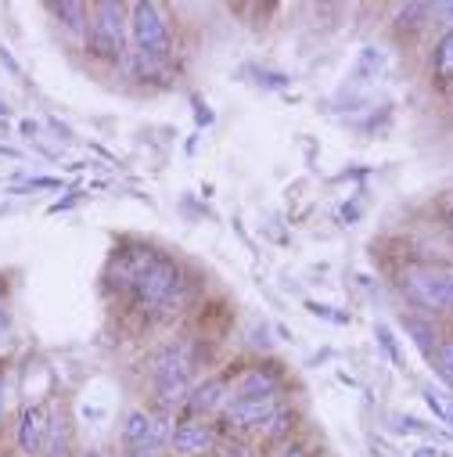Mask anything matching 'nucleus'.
Instances as JSON below:
<instances>
[{
	"mask_svg": "<svg viewBox=\"0 0 453 457\" xmlns=\"http://www.w3.org/2000/svg\"><path fill=\"white\" fill-rule=\"evenodd\" d=\"M130 285H134V299L137 306L152 310V313H173L184 299V278H180V267L166 256H141L134 274H130Z\"/></svg>",
	"mask_w": 453,
	"mask_h": 457,
	"instance_id": "f257e3e1",
	"label": "nucleus"
},
{
	"mask_svg": "<svg viewBox=\"0 0 453 457\" xmlns=\"http://www.w3.org/2000/svg\"><path fill=\"white\" fill-rule=\"evenodd\" d=\"M191 371H194V350L187 346V342H173V346H166L155 357L152 378H155V389H159V403L166 411L187 400V393H191Z\"/></svg>",
	"mask_w": 453,
	"mask_h": 457,
	"instance_id": "f03ea898",
	"label": "nucleus"
},
{
	"mask_svg": "<svg viewBox=\"0 0 453 457\" xmlns=\"http://www.w3.org/2000/svg\"><path fill=\"white\" fill-rule=\"evenodd\" d=\"M127 8L123 4H111V0H104V4H94L90 8V37H86V47L97 62H123L127 54Z\"/></svg>",
	"mask_w": 453,
	"mask_h": 457,
	"instance_id": "7ed1b4c3",
	"label": "nucleus"
},
{
	"mask_svg": "<svg viewBox=\"0 0 453 457\" xmlns=\"http://www.w3.org/2000/svg\"><path fill=\"white\" fill-rule=\"evenodd\" d=\"M130 37L137 47V58L144 62H166L169 54V26L159 4H134L130 8Z\"/></svg>",
	"mask_w": 453,
	"mask_h": 457,
	"instance_id": "20e7f679",
	"label": "nucleus"
},
{
	"mask_svg": "<svg viewBox=\"0 0 453 457\" xmlns=\"http://www.w3.org/2000/svg\"><path fill=\"white\" fill-rule=\"evenodd\" d=\"M281 414V400L274 396H256V400H231L223 407V418L235 428H267Z\"/></svg>",
	"mask_w": 453,
	"mask_h": 457,
	"instance_id": "39448f33",
	"label": "nucleus"
},
{
	"mask_svg": "<svg viewBox=\"0 0 453 457\" xmlns=\"http://www.w3.org/2000/svg\"><path fill=\"white\" fill-rule=\"evenodd\" d=\"M166 439H169V428H166L162 418H152V414H144V411H130V414L123 418V443H127L130 450H148V453H155Z\"/></svg>",
	"mask_w": 453,
	"mask_h": 457,
	"instance_id": "423d86ee",
	"label": "nucleus"
},
{
	"mask_svg": "<svg viewBox=\"0 0 453 457\" xmlns=\"http://www.w3.org/2000/svg\"><path fill=\"white\" fill-rule=\"evenodd\" d=\"M403 285L424 310H446V274L442 270H414V274H407Z\"/></svg>",
	"mask_w": 453,
	"mask_h": 457,
	"instance_id": "0eeeda50",
	"label": "nucleus"
},
{
	"mask_svg": "<svg viewBox=\"0 0 453 457\" xmlns=\"http://www.w3.org/2000/svg\"><path fill=\"white\" fill-rule=\"evenodd\" d=\"M47 436H51L47 411H44V407H26V411L19 414V446H22V453L40 457L44 446H47Z\"/></svg>",
	"mask_w": 453,
	"mask_h": 457,
	"instance_id": "6e6552de",
	"label": "nucleus"
},
{
	"mask_svg": "<svg viewBox=\"0 0 453 457\" xmlns=\"http://www.w3.org/2000/svg\"><path fill=\"white\" fill-rule=\"evenodd\" d=\"M184 403H187L191 414H212V411H223L226 403H231V389H226L223 378H209V382L194 386Z\"/></svg>",
	"mask_w": 453,
	"mask_h": 457,
	"instance_id": "1a4fd4ad",
	"label": "nucleus"
},
{
	"mask_svg": "<svg viewBox=\"0 0 453 457\" xmlns=\"http://www.w3.org/2000/svg\"><path fill=\"white\" fill-rule=\"evenodd\" d=\"M169 446H173L177 453H187V457H194V453H205V450L212 446V432H209L205 425L184 421V425H177V428L169 432Z\"/></svg>",
	"mask_w": 453,
	"mask_h": 457,
	"instance_id": "9d476101",
	"label": "nucleus"
},
{
	"mask_svg": "<svg viewBox=\"0 0 453 457\" xmlns=\"http://www.w3.org/2000/svg\"><path fill=\"white\" fill-rule=\"evenodd\" d=\"M277 393V375L263 371V368H252L242 375L238 389H235V400H256V396H274Z\"/></svg>",
	"mask_w": 453,
	"mask_h": 457,
	"instance_id": "9b49d317",
	"label": "nucleus"
},
{
	"mask_svg": "<svg viewBox=\"0 0 453 457\" xmlns=\"http://www.w3.org/2000/svg\"><path fill=\"white\" fill-rule=\"evenodd\" d=\"M47 12H51L69 33H83V29L90 26V8L79 4V0H62V4H51Z\"/></svg>",
	"mask_w": 453,
	"mask_h": 457,
	"instance_id": "f8f14e48",
	"label": "nucleus"
},
{
	"mask_svg": "<svg viewBox=\"0 0 453 457\" xmlns=\"http://www.w3.org/2000/svg\"><path fill=\"white\" fill-rule=\"evenodd\" d=\"M432 72L439 83H453V29H446L432 54Z\"/></svg>",
	"mask_w": 453,
	"mask_h": 457,
	"instance_id": "ddd939ff",
	"label": "nucleus"
},
{
	"mask_svg": "<svg viewBox=\"0 0 453 457\" xmlns=\"http://www.w3.org/2000/svg\"><path fill=\"white\" fill-rule=\"evenodd\" d=\"M424 403H428V411H432L439 421H449V425H453V393H446V389H439V386H428V389H424Z\"/></svg>",
	"mask_w": 453,
	"mask_h": 457,
	"instance_id": "4468645a",
	"label": "nucleus"
},
{
	"mask_svg": "<svg viewBox=\"0 0 453 457\" xmlns=\"http://www.w3.org/2000/svg\"><path fill=\"white\" fill-rule=\"evenodd\" d=\"M428 15H432V8H428V4H407V8H399L396 26H399V29H417V26H421V19H428Z\"/></svg>",
	"mask_w": 453,
	"mask_h": 457,
	"instance_id": "2eb2a0df",
	"label": "nucleus"
},
{
	"mask_svg": "<svg viewBox=\"0 0 453 457\" xmlns=\"http://www.w3.org/2000/svg\"><path fill=\"white\" fill-rule=\"evenodd\" d=\"M435 371L453 389V342H446V346H435Z\"/></svg>",
	"mask_w": 453,
	"mask_h": 457,
	"instance_id": "dca6fc26",
	"label": "nucleus"
},
{
	"mask_svg": "<svg viewBox=\"0 0 453 457\" xmlns=\"http://www.w3.org/2000/svg\"><path fill=\"white\" fill-rule=\"evenodd\" d=\"M375 331H378V342H382V350H385V353L392 357V364H396V368H403V357H399V350H396V338H392V331H389L385 324H378Z\"/></svg>",
	"mask_w": 453,
	"mask_h": 457,
	"instance_id": "f3484780",
	"label": "nucleus"
},
{
	"mask_svg": "<svg viewBox=\"0 0 453 457\" xmlns=\"http://www.w3.org/2000/svg\"><path fill=\"white\" fill-rule=\"evenodd\" d=\"M40 457H69V446H65V439H62V443L54 439L51 446H44V453H40Z\"/></svg>",
	"mask_w": 453,
	"mask_h": 457,
	"instance_id": "a211bd4d",
	"label": "nucleus"
},
{
	"mask_svg": "<svg viewBox=\"0 0 453 457\" xmlns=\"http://www.w3.org/2000/svg\"><path fill=\"white\" fill-rule=\"evenodd\" d=\"M439 453H442L439 446H428V443H424V446H417V450H414L410 457H439Z\"/></svg>",
	"mask_w": 453,
	"mask_h": 457,
	"instance_id": "6ab92c4d",
	"label": "nucleus"
},
{
	"mask_svg": "<svg viewBox=\"0 0 453 457\" xmlns=\"http://www.w3.org/2000/svg\"><path fill=\"white\" fill-rule=\"evenodd\" d=\"M446 310H453V270H446Z\"/></svg>",
	"mask_w": 453,
	"mask_h": 457,
	"instance_id": "aec40b11",
	"label": "nucleus"
},
{
	"mask_svg": "<svg viewBox=\"0 0 453 457\" xmlns=\"http://www.w3.org/2000/svg\"><path fill=\"white\" fill-rule=\"evenodd\" d=\"M0 62H4V65H8L12 72H19V62H15L12 54H8V47H0Z\"/></svg>",
	"mask_w": 453,
	"mask_h": 457,
	"instance_id": "412c9836",
	"label": "nucleus"
},
{
	"mask_svg": "<svg viewBox=\"0 0 453 457\" xmlns=\"http://www.w3.org/2000/svg\"><path fill=\"white\" fill-rule=\"evenodd\" d=\"M432 15H442V19H453V4H435Z\"/></svg>",
	"mask_w": 453,
	"mask_h": 457,
	"instance_id": "4be33fe9",
	"label": "nucleus"
},
{
	"mask_svg": "<svg viewBox=\"0 0 453 457\" xmlns=\"http://www.w3.org/2000/svg\"><path fill=\"white\" fill-rule=\"evenodd\" d=\"M8 338V313H4V306H0V342Z\"/></svg>",
	"mask_w": 453,
	"mask_h": 457,
	"instance_id": "5701e85b",
	"label": "nucleus"
},
{
	"mask_svg": "<svg viewBox=\"0 0 453 457\" xmlns=\"http://www.w3.org/2000/svg\"><path fill=\"white\" fill-rule=\"evenodd\" d=\"M123 457H152L148 450H130V453H123Z\"/></svg>",
	"mask_w": 453,
	"mask_h": 457,
	"instance_id": "b1692460",
	"label": "nucleus"
},
{
	"mask_svg": "<svg viewBox=\"0 0 453 457\" xmlns=\"http://www.w3.org/2000/svg\"><path fill=\"white\" fill-rule=\"evenodd\" d=\"M0 414H4V382H0Z\"/></svg>",
	"mask_w": 453,
	"mask_h": 457,
	"instance_id": "393cba45",
	"label": "nucleus"
},
{
	"mask_svg": "<svg viewBox=\"0 0 453 457\" xmlns=\"http://www.w3.org/2000/svg\"><path fill=\"white\" fill-rule=\"evenodd\" d=\"M86 457H101V453H97V450H90V453H86Z\"/></svg>",
	"mask_w": 453,
	"mask_h": 457,
	"instance_id": "a878e982",
	"label": "nucleus"
},
{
	"mask_svg": "<svg viewBox=\"0 0 453 457\" xmlns=\"http://www.w3.org/2000/svg\"><path fill=\"white\" fill-rule=\"evenodd\" d=\"M449 231H453V212H449Z\"/></svg>",
	"mask_w": 453,
	"mask_h": 457,
	"instance_id": "bb28decb",
	"label": "nucleus"
},
{
	"mask_svg": "<svg viewBox=\"0 0 453 457\" xmlns=\"http://www.w3.org/2000/svg\"><path fill=\"white\" fill-rule=\"evenodd\" d=\"M439 457H453V453H439Z\"/></svg>",
	"mask_w": 453,
	"mask_h": 457,
	"instance_id": "cd10ccee",
	"label": "nucleus"
}]
</instances>
